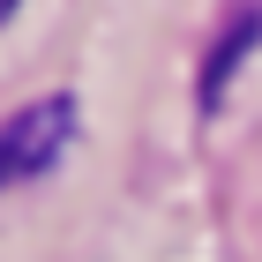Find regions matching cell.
<instances>
[{"instance_id":"1","label":"cell","mask_w":262,"mask_h":262,"mask_svg":"<svg viewBox=\"0 0 262 262\" xmlns=\"http://www.w3.org/2000/svg\"><path fill=\"white\" fill-rule=\"evenodd\" d=\"M68 135H75V98H38V105H23L15 120H0V195L45 180L60 165Z\"/></svg>"},{"instance_id":"2","label":"cell","mask_w":262,"mask_h":262,"mask_svg":"<svg viewBox=\"0 0 262 262\" xmlns=\"http://www.w3.org/2000/svg\"><path fill=\"white\" fill-rule=\"evenodd\" d=\"M8 8H15V0H0V15H8Z\"/></svg>"}]
</instances>
